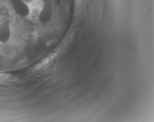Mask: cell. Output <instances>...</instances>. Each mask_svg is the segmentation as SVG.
<instances>
[{
    "label": "cell",
    "mask_w": 154,
    "mask_h": 122,
    "mask_svg": "<svg viewBox=\"0 0 154 122\" xmlns=\"http://www.w3.org/2000/svg\"><path fill=\"white\" fill-rule=\"evenodd\" d=\"M11 37L10 23L8 19H5L0 24V42L5 43Z\"/></svg>",
    "instance_id": "3957f363"
},
{
    "label": "cell",
    "mask_w": 154,
    "mask_h": 122,
    "mask_svg": "<svg viewBox=\"0 0 154 122\" xmlns=\"http://www.w3.org/2000/svg\"><path fill=\"white\" fill-rule=\"evenodd\" d=\"M43 3L42 9L40 12L38 19L42 24L48 22L50 19L52 12V3L51 0H42Z\"/></svg>",
    "instance_id": "7a4b0ae2"
},
{
    "label": "cell",
    "mask_w": 154,
    "mask_h": 122,
    "mask_svg": "<svg viewBox=\"0 0 154 122\" xmlns=\"http://www.w3.org/2000/svg\"><path fill=\"white\" fill-rule=\"evenodd\" d=\"M52 57H49L47 58L45 60H44V61L42 62L41 63H40V64L38 65L37 66V69L41 68H42V67L45 66V65L48 64L49 62L51 60V59H52Z\"/></svg>",
    "instance_id": "277c9868"
},
{
    "label": "cell",
    "mask_w": 154,
    "mask_h": 122,
    "mask_svg": "<svg viewBox=\"0 0 154 122\" xmlns=\"http://www.w3.org/2000/svg\"><path fill=\"white\" fill-rule=\"evenodd\" d=\"M14 11L19 16L23 18L29 15V7L23 0H9Z\"/></svg>",
    "instance_id": "6da1fadb"
}]
</instances>
